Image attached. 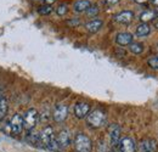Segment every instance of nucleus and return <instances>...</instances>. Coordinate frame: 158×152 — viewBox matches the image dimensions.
<instances>
[{
  "mask_svg": "<svg viewBox=\"0 0 158 152\" xmlns=\"http://www.w3.org/2000/svg\"><path fill=\"white\" fill-rule=\"evenodd\" d=\"M39 136H40V142H41L45 147H48L49 150H52V151L59 150V145H57L56 136H55L52 127H50V125L45 127V128L41 130V133L39 134Z\"/></svg>",
  "mask_w": 158,
  "mask_h": 152,
  "instance_id": "obj_1",
  "label": "nucleus"
},
{
  "mask_svg": "<svg viewBox=\"0 0 158 152\" xmlns=\"http://www.w3.org/2000/svg\"><path fill=\"white\" fill-rule=\"evenodd\" d=\"M74 150L76 152H91L93 142L88 135L78 133L74 137Z\"/></svg>",
  "mask_w": 158,
  "mask_h": 152,
  "instance_id": "obj_2",
  "label": "nucleus"
},
{
  "mask_svg": "<svg viewBox=\"0 0 158 152\" xmlns=\"http://www.w3.org/2000/svg\"><path fill=\"white\" fill-rule=\"evenodd\" d=\"M86 122L91 128H101L106 123V114L101 110H94L86 116Z\"/></svg>",
  "mask_w": 158,
  "mask_h": 152,
  "instance_id": "obj_3",
  "label": "nucleus"
},
{
  "mask_svg": "<svg viewBox=\"0 0 158 152\" xmlns=\"http://www.w3.org/2000/svg\"><path fill=\"white\" fill-rule=\"evenodd\" d=\"M39 120V113L35 108H29L23 116V129L27 132H31L35 128L37 123Z\"/></svg>",
  "mask_w": 158,
  "mask_h": 152,
  "instance_id": "obj_4",
  "label": "nucleus"
},
{
  "mask_svg": "<svg viewBox=\"0 0 158 152\" xmlns=\"http://www.w3.org/2000/svg\"><path fill=\"white\" fill-rule=\"evenodd\" d=\"M9 125H10V129H11L12 134H15V135L21 134L23 130V116H21L20 113L14 114Z\"/></svg>",
  "mask_w": 158,
  "mask_h": 152,
  "instance_id": "obj_5",
  "label": "nucleus"
},
{
  "mask_svg": "<svg viewBox=\"0 0 158 152\" xmlns=\"http://www.w3.org/2000/svg\"><path fill=\"white\" fill-rule=\"evenodd\" d=\"M67 116H68V107H67V105H64V103L56 105V107H55V110L52 112L54 120L57 122V123H62V122L66 120Z\"/></svg>",
  "mask_w": 158,
  "mask_h": 152,
  "instance_id": "obj_6",
  "label": "nucleus"
},
{
  "mask_svg": "<svg viewBox=\"0 0 158 152\" xmlns=\"http://www.w3.org/2000/svg\"><path fill=\"white\" fill-rule=\"evenodd\" d=\"M108 136H110V142L111 146L116 147L119 145L120 141V128L118 124H112L108 128Z\"/></svg>",
  "mask_w": 158,
  "mask_h": 152,
  "instance_id": "obj_7",
  "label": "nucleus"
},
{
  "mask_svg": "<svg viewBox=\"0 0 158 152\" xmlns=\"http://www.w3.org/2000/svg\"><path fill=\"white\" fill-rule=\"evenodd\" d=\"M157 150V142L151 139H145L140 141L138 145L139 152H156Z\"/></svg>",
  "mask_w": 158,
  "mask_h": 152,
  "instance_id": "obj_8",
  "label": "nucleus"
},
{
  "mask_svg": "<svg viewBox=\"0 0 158 152\" xmlns=\"http://www.w3.org/2000/svg\"><path fill=\"white\" fill-rule=\"evenodd\" d=\"M119 150L120 152H135L136 144L131 137H124L119 141Z\"/></svg>",
  "mask_w": 158,
  "mask_h": 152,
  "instance_id": "obj_9",
  "label": "nucleus"
},
{
  "mask_svg": "<svg viewBox=\"0 0 158 152\" xmlns=\"http://www.w3.org/2000/svg\"><path fill=\"white\" fill-rule=\"evenodd\" d=\"M90 112V105L86 102H78L74 106V116L78 119H83L86 118V116Z\"/></svg>",
  "mask_w": 158,
  "mask_h": 152,
  "instance_id": "obj_10",
  "label": "nucleus"
},
{
  "mask_svg": "<svg viewBox=\"0 0 158 152\" xmlns=\"http://www.w3.org/2000/svg\"><path fill=\"white\" fill-rule=\"evenodd\" d=\"M56 141H57V145H59V149H66L71 144V135L68 133V130L63 129L61 130L57 136H56Z\"/></svg>",
  "mask_w": 158,
  "mask_h": 152,
  "instance_id": "obj_11",
  "label": "nucleus"
},
{
  "mask_svg": "<svg viewBox=\"0 0 158 152\" xmlns=\"http://www.w3.org/2000/svg\"><path fill=\"white\" fill-rule=\"evenodd\" d=\"M133 19H134L133 11H128V10L122 11V12H119L114 16V21L120 23V24H129L133 21Z\"/></svg>",
  "mask_w": 158,
  "mask_h": 152,
  "instance_id": "obj_12",
  "label": "nucleus"
},
{
  "mask_svg": "<svg viewBox=\"0 0 158 152\" xmlns=\"http://www.w3.org/2000/svg\"><path fill=\"white\" fill-rule=\"evenodd\" d=\"M116 43L118 45H120V46H127L130 43H133V34H130L128 32L119 33V34H117V37H116Z\"/></svg>",
  "mask_w": 158,
  "mask_h": 152,
  "instance_id": "obj_13",
  "label": "nucleus"
},
{
  "mask_svg": "<svg viewBox=\"0 0 158 152\" xmlns=\"http://www.w3.org/2000/svg\"><path fill=\"white\" fill-rule=\"evenodd\" d=\"M102 24L103 23H102L101 19H93V21H90V22H88L85 24V28H86V31L89 33H96V32H99L100 29H101Z\"/></svg>",
  "mask_w": 158,
  "mask_h": 152,
  "instance_id": "obj_14",
  "label": "nucleus"
},
{
  "mask_svg": "<svg viewBox=\"0 0 158 152\" xmlns=\"http://www.w3.org/2000/svg\"><path fill=\"white\" fill-rule=\"evenodd\" d=\"M91 6L89 0H79L74 4V11L76 12H84Z\"/></svg>",
  "mask_w": 158,
  "mask_h": 152,
  "instance_id": "obj_15",
  "label": "nucleus"
},
{
  "mask_svg": "<svg viewBox=\"0 0 158 152\" xmlns=\"http://www.w3.org/2000/svg\"><path fill=\"white\" fill-rule=\"evenodd\" d=\"M7 112H9V102L5 97H1L0 99V122L5 119Z\"/></svg>",
  "mask_w": 158,
  "mask_h": 152,
  "instance_id": "obj_16",
  "label": "nucleus"
},
{
  "mask_svg": "<svg viewBox=\"0 0 158 152\" xmlns=\"http://www.w3.org/2000/svg\"><path fill=\"white\" fill-rule=\"evenodd\" d=\"M156 16H157V14L153 10H146L140 15V21L142 23H147L148 21H152L153 19H156Z\"/></svg>",
  "mask_w": 158,
  "mask_h": 152,
  "instance_id": "obj_17",
  "label": "nucleus"
},
{
  "mask_svg": "<svg viewBox=\"0 0 158 152\" xmlns=\"http://www.w3.org/2000/svg\"><path fill=\"white\" fill-rule=\"evenodd\" d=\"M150 32H151V29H150V26L147 23H141L136 28V36L138 37H147L150 34Z\"/></svg>",
  "mask_w": 158,
  "mask_h": 152,
  "instance_id": "obj_18",
  "label": "nucleus"
},
{
  "mask_svg": "<svg viewBox=\"0 0 158 152\" xmlns=\"http://www.w3.org/2000/svg\"><path fill=\"white\" fill-rule=\"evenodd\" d=\"M129 50L133 53V54H135V55H139V54H141L142 51H143V46H142V44L141 43H130L129 44Z\"/></svg>",
  "mask_w": 158,
  "mask_h": 152,
  "instance_id": "obj_19",
  "label": "nucleus"
},
{
  "mask_svg": "<svg viewBox=\"0 0 158 152\" xmlns=\"http://www.w3.org/2000/svg\"><path fill=\"white\" fill-rule=\"evenodd\" d=\"M52 11V7H51V5H41L39 9H38V12H39L40 15H49L50 12Z\"/></svg>",
  "mask_w": 158,
  "mask_h": 152,
  "instance_id": "obj_20",
  "label": "nucleus"
},
{
  "mask_svg": "<svg viewBox=\"0 0 158 152\" xmlns=\"http://www.w3.org/2000/svg\"><path fill=\"white\" fill-rule=\"evenodd\" d=\"M67 11H68V7H67L66 4H61V5H59V7L56 9V14L59 16H64L67 14Z\"/></svg>",
  "mask_w": 158,
  "mask_h": 152,
  "instance_id": "obj_21",
  "label": "nucleus"
},
{
  "mask_svg": "<svg viewBox=\"0 0 158 152\" xmlns=\"http://www.w3.org/2000/svg\"><path fill=\"white\" fill-rule=\"evenodd\" d=\"M147 63H148V66H150L151 68L158 70V56H153V57H151V58H148Z\"/></svg>",
  "mask_w": 158,
  "mask_h": 152,
  "instance_id": "obj_22",
  "label": "nucleus"
},
{
  "mask_svg": "<svg viewBox=\"0 0 158 152\" xmlns=\"http://www.w3.org/2000/svg\"><path fill=\"white\" fill-rule=\"evenodd\" d=\"M98 14H99L98 6H90V7L86 10V15H88L89 17H95Z\"/></svg>",
  "mask_w": 158,
  "mask_h": 152,
  "instance_id": "obj_23",
  "label": "nucleus"
},
{
  "mask_svg": "<svg viewBox=\"0 0 158 152\" xmlns=\"http://www.w3.org/2000/svg\"><path fill=\"white\" fill-rule=\"evenodd\" d=\"M56 0H44V4L45 5H51V4H54Z\"/></svg>",
  "mask_w": 158,
  "mask_h": 152,
  "instance_id": "obj_24",
  "label": "nucleus"
},
{
  "mask_svg": "<svg viewBox=\"0 0 158 152\" xmlns=\"http://www.w3.org/2000/svg\"><path fill=\"white\" fill-rule=\"evenodd\" d=\"M107 4H111V5H113V4H117L119 0H105Z\"/></svg>",
  "mask_w": 158,
  "mask_h": 152,
  "instance_id": "obj_25",
  "label": "nucleus"
},
{
  "mask_svg": "<svg viewBox=\"0 0 158 152\" xmlns=\"http://www.w3.org/2000/svg\"><path fill=\"white\" fill-rule=\"evenodd\" d=\"M135 2H138V4H145V2H147L148 0H134Z\"/></svg>",
  "mask_w": 158,
  "mask_h": 152,
  "instance_id": "obj_26",
  "label": "nucleus"
},
{
  "mask_svg": "<svg viewBox=\"0 0 158 152\" xmlns=\"http://www.w3.org/2000/svg\"><path fill=\"white\" fill-rule=\"evenodd\" d=\"M153 4H155L156 6H158V0H153Z\"/></svg>",
  "mask_w": 158,
  "mask_h": 152,
  "instance_id": "obj_27",
  "label": "nucleus"
},
{
  "mask_svg": "<svg viewBox=\"0 0 158 152\" xmlns=\"http://www.w3.org/2000/svg\"><path fill=\"white\" fill-rule=\"evenodd\" d=\"M156 27H157V28H158V22H157V23H156Z\"/></svg>",
  "mask_w": 158,
  "mask_h": 152,
  "instance_id": "obj_28",
  "label": "nucleus"
}]
</instances>
